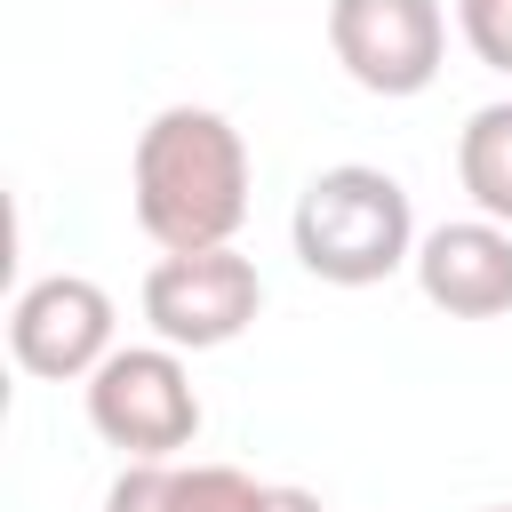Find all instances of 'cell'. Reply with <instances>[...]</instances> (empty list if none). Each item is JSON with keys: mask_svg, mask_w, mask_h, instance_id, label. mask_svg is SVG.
<instances>
[{"mask_svg": "<svg viewBox=\"0 0 512 512\" xmlns=\"http://www.w3.org/2000/svg\"><path fill=\"white\" fill-rule=\"evenodd\" d=\"M88 424L136 464H168L200 440V392L176 360V344H120L88 376Z\"/></svg>", "mask_w": 512, "mask_h": 512, "instance_id": "3957f363", "label": "cell"}, {"mask_svg": "<svg viewBox=\"0 0 512 512\" xmlns=\"http://www.w3.org/2000/svg\"><path fill=\"white\" fill-rule=\"evenodd\" d=\"M488 512H512V504H488Z\"/></svg>", "mask_w": 512, "mask_h": 512, "instance_id": "7c38bea8", "label": "cell"}, {"mask_svg": "<svg viewBox=\"0 0 512 512\" xmlns=\"http://www.w3.org/2000/svg\"><path fill=\"white\" fill-rule=\"evenodd\" d=\"M264 512H328L312 488H264Z\"/></svg>", "mask_w": 512, "mask_h": 512, "instance_id": "8fae6325", "label": "cell"}, {"mask_svg": "<svg viewBox=\"0 0 512 512\" xmlns=\"http://www.w3.org/2000/svg\"><path fill=\"white\" fill-rule=\"evenodd\" d=\"M104 512H264V480L240 464H128Z\"/></svg>", "mask_w": 512, "mask_h": 512, "instance_id": "ba28073f", "label": "cell"}, {"mask_svg": "<svg viewBox=\"0 0 512 512\" xmlns=\"http://www.w3.org/2000/svg\"><path fill=\"white\" fill-rule=\"evenodd\" d=\"M8 352L24 376H48V384H72V376H96L120 344H112V296L80 272H48L16 296L8 312Z\"/></svg>", "mask_w": 512, "mask_h": 512, "instance_id": "8992f818", "label": "cell"}, {"mask_svg": "<svg viewBox=\"0 0 512 512\" xmlns=\"http://www.w3.org/2000/svg\"><path fill=\"white\" fill-rule=\"evenodd\" d=\"M288 240H296V264L312 280H328V288H376L400 264H416V208H408L400 176H384L368 160H344V168H320L296 192Z\"/></svg>", "mask_w": 512, "mask_h": 512, "instance_id": "7a4b0ae2", "label": "cell"}, {"mask_svg": "<svg viewBox=\"0 0 512 512\" xmlns=\"http://www.w3.org/2000/svg\"><path fill=\"white\" fill-rule=\"evenodd\" d=\"M328 48L368 96H424L448 56L440 0H328Z\"/></svg>", "mask_w": 512, "mask_h": 512, "instance_id": "277c9868", "label": "cell"}, {"mask_svg": "<svg viewBox=\"0 0 512 512\" xmlns=\"http://www.w3.org/2000/svg\"><path fill=\"white\" fill-rule=\"evenodd\" d=\"M416 288L448 320H496V312H512V232L488 224V216L432 224L416 240Z\"/></svg>", "mask_w": 512, "mask_h": 512, "instance_id": "52a82bcc", "label": "cell"}, {"mask_svg": "<svg viewBox=\"0 0 512 512\" xmlns=\"http://www.w3.org/2000/svg\"><path fill=\"white\" fill-rule=\"evenodd\" d=\"M264 304V280L240 248H192V256H160L144 272V320L160 344L176 352H216L232 344Z\"/></svg>", "mask_w": 512, "mask_h": 512, "instance_id": "5b68a950", "label": "cell"}, {"mask_svg": "<svg viewBox=\"0 0 512 512\" xmlns=\"http://www.w3.org/2000/svg\"><path fill=\"white\" fill-rule=\"evenodd\" d=\"M456 176L488 224L512 232V104H480L456 136Z\"/></svg>", "mask_w": 512, "mask_h": 512, "instance_id": "9c48e42d", "label": "cell"}, {"mask_svg": "<svg viewBox=\"0 0 512 512\" xmlns=\"http://www.w3.org/2000/svg\"><path fill=\"white\" fill-rule=\"evenodd\" d=\"M456 32L488 72H512V0H456Z\"/></svg>", "mask_w": 512, "mask_h": 512, "instance_id": "30bf717a", "label": "cell"}, {"mask_svg": "<svg viewBox=\"0 0 512 512\" xmlns=\"http://www.w3.org/2000/svg\"><path fill=\"white\" fill-rule=\"evenodd\" d=\"M128 184H136V224L168 256L232 248V232L248 216V144H240V128L224 112L168 104V112L144 120Z\"/></svg>", "mask_w": 512, "mask_h": 512, "instance_id": "6da1fadb", "label": "cell"}]
</instances>
